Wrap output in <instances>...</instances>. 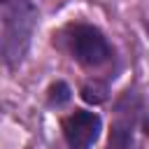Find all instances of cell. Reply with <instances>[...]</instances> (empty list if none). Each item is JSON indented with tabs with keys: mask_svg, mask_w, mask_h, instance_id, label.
Instances as JSON below:
<instances>
[{
	"mask_svg": "<svg viewBox=\"0 0 149 149\" xmlns=\"http://www.w3.org/2000/svg\"><path fill=\"white\" fill-rule=\"evenodd\" d=\"M37 9L28 0H9L2 5V56L9 65L21 63L35 28Z\"/></svg>",
	"mask_w": 149,
	"mask_h": 149,
	"instance_id": "obj_1",
	"label": "cell"
},
{
	"mask_svg": "<svg viewBox=\"0 0 149 149\" xmlns=\"http://www.w3.org/2000/svg\"><path fill=\"white\" fill-rule=\"evenodd\" d=\"M68 47L72 56L86 68H100L112 61L114 49L107 37L88 23H72L68 26Z\"/></svg>",
	"mask_w": 149,
	"mask_h": 149,
	"instance_id": "obj_2",
	"label": "cell"
},
{
	"mask_svg": "<svg viewBox=\"0 0 149 149\" xmlns=\"http://www.w3.org/2000/svg\"><path fill=\"white\" fill-rule=\"evenodd\" d=\"M100 116L95 112H86V109H77L70 116L63 119L61 128H63V137L70 144V149H88L98 135H100Z\"/></svg>",
	"mask_w": 149,
	"mask_h": 149,
	"instance_id": "obj_3",
	"label": "cell"
},
{
	"mask_svg": "<svg viewBox=\"0 0 149 149\" xmlns=\"http://www.w3.org/2000/svg\"><path fill=\"white\" fill-rule=\"evenodd\" d=\"M68 100H70V86H68L65 81L51 84V88H49V105L61 107V105H65Z\"/></svg>",
	"mask_w": 149,
	"mask_h": 149,
	"instance_id": "obj_4",
	"label": "cell"
},
{
	"mask_svg": "<svg viewBox=\"0 0 149 149\" xmlns=\"http://www.w3.org/2000/svg\"><path fill=\"white\" fill-rule=\"evenodd\" d=\"M81 98L86 102H102L107 98V88L102 84H86L81 88Z\"/></svg>",
	"mask_w": 149,
	"mask_h": 149,
	"instance_id": "obj_5",
	"label": "cell"
},
{
	"mask_svg": "<svg viewBox=\"0 0 149 149\" xmlns=\"http://www.w3.org/2000/svg\"><path fill=\"white\" fill-rule=\"evenodd\" d=\"M5 2H9V0H0V7H2V5H5Z\"/></svg>",
	"mask_w": 149,
	"mask_h": 149,
	"instance_id": "obj_6",
	"label": "cell"
}]
</instances>
